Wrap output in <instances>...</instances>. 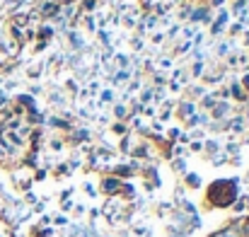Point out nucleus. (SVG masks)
Masks as SVG:
<instances>
[{
	"mask_svg": "<svg viewBox=\"0 0 249 237\" xmlns=\"http://www.w3.org/2000/svg\"><path fill=\"white\" fill-rule=\"evenodd\" d=\"M208 194H211V201H213V203L228 206V203H232V199H235V184H232V182H215Z\"/></svg>",
	"mask_w": 249,
	"mask_h": 237,
	"instance_id": "nucleus-1",
	"label": "nucleus"
}]
</instances>
